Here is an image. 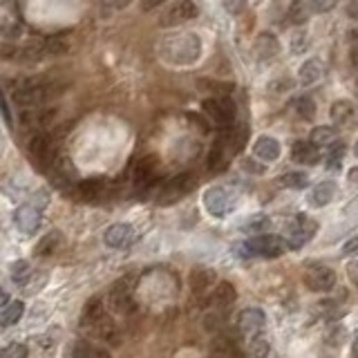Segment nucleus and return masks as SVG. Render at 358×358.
<instances>
[{"label": "nucleus", "instance_id": "6", "mask_svg": "<svg viewBox=\"0 0 358 358\" xmlns=\"http://www.w3.org/2000/svg\"><path fill=\"white\" fill-rule=\"evenodd\" d=\"M204 114L211 119L215 126L220 128H231L235 119V103L231 96H211L202 103Z\"/></svg>", "mask_w": 358, "mask_h": 358}, {"label": "nucleus", "instance_id": "2", "mask_svg": "<svg viewBox=\"0 0 358 358\" xmlns=\"http://www.w3.org/2000/svg\"><path fill=\"white\" fill-rule=\"evenodd\" d=\"M81 327L83 332H87L92 338H99V341H112L117 334V325L112 321V316L105 312V307L99 298L87 302L81 316Z\"/></svg>", "mask_w": 358, "mask_h": 358}, {"label": "nucleus", "instance_id": "13", "mask_svg": "<svg viewBox=\"0 0 358 358\" xmlns=\"http://www.w3.org/2000/svg\"><path fill=\"white\" fill-rule=\"evenodd\" d=\"M159 175V159L155 155H144L133 166V179L139 188H151Z\"/></svg>", "mask_w": 358, "mask_h": 358}, {"label": "nucleus", "instance_id": "51", "mask_svg": "<svg viewBox=\"0 0 358 358\" xmlns=\"http://www.w3.org/2000/svg\"><path fill=\"white\" fill-rule=\"evenodd\" d=\"M9 302V296H7V291H3V289H0V309H3V307Z\"/></svg>", "mask_w": 358, "mask_h": 358}, {"label": "nucleus", "instance_id": "4", "mask_svg": "<svg viewBox=\"0 0 358 358\" xmlns=\"http://www.w3.org/2000/svg\"><path fill=\"white\" fill-rule=\"evenodd\" d=\"M318 231L316 220L309 215H296L293 220L284 226V244L287 248H300L312 240Z\"/></svg>", "mask_w": 358, "mask_h": 358}, {"label": "nucleus", "instance_id": "14", "mask_svg": "<svg viewBox=\"0 0 358 358\" xmlns=\"http://www.w3.org/2000/svg\"><path fill=\"white\" fill-rule=\"evenodd\" d=\"M264 325H266V316H264L262 309H257V307L244 309L240 316H237V332H240L244 338L262 336Z\"/></svg>", "mask_w": 358, "mask_h": 358}, {"label": "nucleus", "instance_id": "48", "mask_svg": "<svg viewBox=\"0 0 358 358\" xmlns=\"http://www.w3.org/2000/svg\"><path fill=\"white\" fill-rule=\"evenodd\" d=\"M244 168H246V171H253V173H257V175H262V173H264V168H262L260 164L251 162V159H246V162H244Z\"/></svg>", "mask_w": 358, "mask_h": 358}, {"label": "nucleus", "instance_id": "12", "mask_svg": "<svg viewBox=\"0 0 358 358\" xmlns=\"http://www.w3.org/2000/svg\"><path fill=\"white\" fill-rule=\"evenodd\" d=\"M29 157H32V162L38 164L41 171H47L49 166L54 162V142L52 137L45 135V133H38L36 137H32V142H29Z\"/></svg>", "mask_w": 358, "mask_h": 358}, {"label": "nucleus", "instance_id": "31", "mask_svg": "<svg viewBox=\"0 0 358 358\" xmlns=\"http://www.w3.org/2000/svg\"><path fill=\"white\" fill-rule=\"evenodd\" d=\"M244 352H246L248 358H266L268 352H271V345H268L266 338H262V336H253V338H246Z\"/></svg>", "mask_w": 358, "mask_h": 358}, {"label": "nucleus", "instance_id": "38", "mask_svg": "<svg viewBox=\"0 0 358 358\" xmlns=\"http://www.w3.org/2000/svg\"><path fill=\"white\" fill-rule=\"evenodd\" d=\"M293 110L298 112V117L305 119V121H312V119L316 117V103L309 96H300L293 101Z\"/></svg>", "mask_w": 358, "mask_h": 358}, {"label": "nucleus", "instance_id": "49", "mask_svg": "<svg viewBox=\"0 0 358 358\" xmlns=\"http://www.w3.org/2000/svg\"><path fill=\"white\" fill-rule=\"evenodd\" d=\"M356 246H358V240H356V237H352V240L343 246V253L345 255H354L356 253Z\"/></svg>", "mask_w": 358, "mask_h": 358}, {"label": "nucleus", "instance_id": "23", "mask_svg": "<svg viewBox=\"0 0 358 358\" xmlns=\"http://www.w3.org/2000/svg\"><path fill=\"white\" fill-rule=\"evenodd\" d=\"M330 117L336 128H345L352 123L354 119V103L347 101V99H341V101H334L332 103V110H330Z\"/></svg>", "mask_w": 358, "mask_h": 358}, {"label": "nucleus", "instance_id": "16", "mask_svg": "<svg viewBox=\"0 0 358 358\" xmlns=\"http://www.w3.org/2000/svg\"><path fill=\"white\" fill-rule=\"evenodd\" d=\"M135 228L130 224H112L103 233V242L110 248H126L135 242Z\"/></svg>", "mask_w": 358, "mask_h": 358}, {"label": "nucleus", "instance_id": "5", "mask_svg": "<svg viewBox=\"0 0 358 358\" xmlns=\"http://www.w3.org/2000/svg\"><path fill=\"white\" fill-rule=\"evenodd\" d=\"M195 188V177L191 173H182V175H175L173 179H168V182L159 188L157 193V204H175L179 202L182 197H186Z\"/></svg>", "mask_w": 358, "mask_h": 358}, {"label": "nucleus", "instance_id": "47", "mask_svg": "<svg viewBox=\"0 0 358 358\" xmlns=\"http://www.w3.org/2000/svg\"><path fill=\"white\" fill-rule=\"evenodd\" d=\"M0 112H3V117H5L7 123H12V114H9V108H7V101H5L3 90H0Z\"/></svg>", "mask_w": 358, "mask_h": 358}, {"label": "nucleus", "instance_id": "20", "mask_svg": "<svg viewBox=\"0 0 358 358\" xmlns=\"http://www.w3.org/2000/svg\"><path fill=\"white\" fill-rule=\"evenodd\" d=\"M188 282H191L193 293L202 296L204 291L213 289V287H215V271H213V268H204V266L193 268V273H191V278H188Z\"/></svg>", "mask_w": 358, "mask_h": 358}, {"label": "nucleus", "instance_id": "43", "mask_svg": "<svg viewBox=\"0 0 358 358\" xmlns=\"http://www.w3.org/2000/svg\"><path fill=\"white\" fill-rule=\"evenodd\" d=\"M12 278H14L16 284H25V280L29 278V266L25 260H18L12 264Z\"/></svg>", "mask_w": 358, "mask_h": 358}, {"label": "nucleus", "instance_id": "40", "mask_svg": "<svg viewBox=\"0 0 358 358\" xmlns=\"http://www.w3.org/2000/svg\"><path fill=\"white\" fill-rule=\"evenodd\" d=\"M268 224H271V220H268L266 215H253V217H248V222L242 226V231L244 233H260L264 231V228H268Z\"/></svg>", "mask_w": 358, "mask_h": 358}, {"label": "nucleus", "instance_id": "15", "mask_svg": "<svg viewBox=\"0 0 358 358\" xmlns=\"http://www.w3.org/2000/svg\"><path fill=\"white\" fill-rule=\"evenodd\" d=\"M14 222L18 226V231H23L25 235H34L38 228H41V222H43V215L38 211L36 206L32 204H23L16 208L14 213Z\"/></svg>", "mask_w": 358, "mask_h": 358}, {"label": "nucleus", "instance_id": "1", "mask_svg": "<svg viewBox=\"0 0 358 358\" xmlns=\"http://www.w3.org/2000/svg\"><path fill=\"white\" fill-rule=\"evenodd\" d=\"M202 56V38L195 32H177L168 34L159 43V58L168 65L184 67L200 61Z\"/></svg>", "mask_w": 358, "mask_h": 358}, {"label": "nucleus", "instance_id": "11", "mask_svg": "<svg viewBox=\"0 0 358 358\" xmlns=\"http://www.w3.org/2000/svg\"><path fill=\"white\" fill-rule=\"evenodd\" d=\"M305 284L316 293H325L336 287V271L325 264H312L305 273Z\"/></svg>", "mask_w": 358, "mask_h": 358}, {"label": "nucleus", "instance_id": "19", "mask_svg": "<svg viewBox=\"0 0 358 358\" xmlns=\"http://www.w3.org/2000/svg\"><path fill=\"white\" fill-rule=\"evenodd\" d=\"M108 182L105 179H85V182L78 184V195L83 197L85 202H101L108 195Z\"/></svg>", "mask_w": 358, "mask_h": 358}, {"label": "nucleus", "instance_id": "27", "mask_svg": "<svg viewBox=\"0 0 358 358\" xmlns=\"http://www.w3.org/2000/svg\"><path fill=\"white\" fill-rule=\"evenodd\" d=\"M25 314V302H7L3 309H0V327H12L23 318Z\"/></svg>", "mask_w": 358, "mask_h": 358}, {"label": "nucleus", "instance_id": "46", "mask_svg": "<svg viewBox=\"0 0 358 358\" xmlns=\"http://www.w3.org/2000/svg\"><path fill=\"white\" fill-rule=\"evenodd\" d=\"M291 87H293L291 78H278V81L268 85V90H273V92H287V90H291Z\"/></svg>", "mask_w": 358, "mask_h": 358}, {"label": "nucleus", "instance_id": "26", "mask_svg": "<svg viewBox=\"0 0 358 358\" xmlns=\"http://www.w3.org/2000/svg\"><path fill=\"white\" fill-rule=\"evenodd\" d=\"M43 56H47L45 52V38H32L21 52H18V58H23V61L27 63H36V61H41Z\"/></svg>", "mask_w": 358, "mask_h": 358}, {"label": "nucleus", "instance_id": "25", "mask_svg": "<svg viewBox=\"0 0 358 358\" xmlns=\"http://www.w3.org/2000/svg\"><path fill=\"white\" fill-rule=\"evenodd\" d=\"M255 52H257V56L262 58V61H266V58H273L278 52H280V43H278V38L273 34L262 32L260 36H257Z\"/></svg>", "mask_w": 358, "mask_h": 358}, {"label": "nucleus", "instance_id": "17", "mask_svg": "<svg viewBox=\"0 0 358 358\" xmlns=\"http://www.w3.org/2000/svg\"><path fill=\"white\" fill-rule=\"evenodd\" d=\"M253 153H255V157H260L262 162L271 164V162H278V159H280V155H282V146H280V142H278L275 137L262 135V137L255 139Z\"/></svg>", "mask_w": 358, "mask_h": 358}, {"label": "nucleus", "instance_id": "41", "mask_svg": "<svg viewBox=\"0 0 358 358\" xmlns=\"http://www.w3.org/2000/svg\"><path fill=\"white\" fill-rule=\"evenodd\" d=\"M0 358H27V347L23 343H9L0 350Z\"/></svg>", "mask_w": 358, "mask_h": 358}, {"label": "nucleus", "instance_id": "8", "mask_svg": "<svg viewBox=\"0 0 358 358\" xmlns=\"http://www.w3.org/2000/svg\"><path fill=\"white\" fill-rule=\"evenodd\" d=\"M133 289H135V278H121L119 282H114L112 289L108 291L110 309H114L117 314H133L135 312Z\"/></svg>", "mask_w": 358, "mask_h": 358}, {"label": "nucleus", "instance_id": "22", "mask_svg": "<svg viewBox=\"0 0 358 358\" xmlns=\"http://www.w3.org/2000/svg\"><path fill=\"white\" fill-rule=\"evenodd\" d=\"M291 157L296 164H305V166H314L318 164V159H321V153H318V148L309 142H296L293 148H291Z\"/></svg>", "mask_w": 358, "mask_h": 358}, {"label": "nucleus", "instance_id": "18", "mask_svg": "<svg viewBox=\"0 0 358 358\" xmlns=\"http://www.w3.org/2000/svg\"><path fill=\"white\" fill-rule=\"evenodd\" d=\"M235 298H237L235 287L231 282H220L213 289L211 298H208V307L215 309V312L217 309H226V307H231L235 302Z\"/></svg>", "mask_w": 358, "mask_h": 358}, {"label": "nucleus", "instance_id": "29", "mask_svg": "<svg viewBox=\"0 0 358 358\" xmlns=\"http://www.w3.org/2000/svg\"><path fill=\"white\" fill-rule=\"evenodd\" d=\"M334 195H336V184L334 182H321V184H316L309 200L314 206H327L334 200Z\"/></svg>", "mask_w": 358, "mask_h": 358}, {"label": "nucleus", "instance_id": "35", "mask_svg": "<svg viewBox=\"0 0 358 358\" xmlns=\"http://www.w3.org/2000/svg\"><path fill=\"white\" fill-rule=\"evenodd\" d=\"M336 142V130L332 126H318L312 130V139L309 144H314L316 148H327L330 144Z\"/></svg>", "mask_w": 358, "mask_h": 358}, {"label": "nucleus", "instance_id": "21", "mask_svg": "<svg viewBox=\"0 0 358 358\" xmlns=\"http://www.w3.org/2000/svg\"><path fill=\"white\" fill-rule=\"evenodd\" d=\"M321 78H323V63L318 58H309V61H305L300 69H298V83L302 87H309L321 81Z\"/></svg>", "mask_w": 358, "mask_h": 358}, {"label": "nucleus", "instance_id": "33", "mask_svg": "<svg viewBox=\"0 0 358 358\" xmlns=\"http://www.w3.org/2000/svg\"><path fill=\"white\" fill-rule=\"evenodd\" d=\"M58 244H61V231H52V233H47L45 237H41V242L36 244L34 253L41 255V257L54 255V251L58 248Z\"/></svg>", "mask_w": 358, "mask_h": 358}, {"label": "nucleus", "instance_id": "45", "mask_svg": "<svg viewBox=\"0 0 358 358\" xmlns=\"http://www.w3.org/2000/svg\"><path fill=\"white\" fill-rule=\"evenodd\" d=\"M248 5V0H224V9L231 16H240Z\"/></svg>", "mask_w": 358, "mask_h": 358}, {"label": "nucleus", "instance_id": "30", "mask_svg": "<svg viewBox=\"0 0 358 358\" xmlns=\"http://www.w3.org/2000/svg\"><path fill=\"white\" fill-rule=\"evenodd\" d=\"M52 119H54L52 110H38V108H34L32 112H23L21 121L27 128H38V130H41V128H45L49 121H52Z\"/></svg>", "mask_w": 358, "mask_h": 358}, {"label": "nucleus", "instance_id": "39", "mask_svg": "<svg viewBox=\"0 0 358 358\" xmlns=\"http://www.w3.org/2000/svg\"><path fill=\"white\" fill-rule=\"evenodd\" d=\"M309 34H307V29H296V32L291 34V52L296 56H300L307 52V47H309V38H307Z\"/></svg>", "mask_w": 358, "mask_h": 358}, {"label": "nucleus", "instance_id": "28", "mask_svg": "<svg viewBox=\"0 0 358 358\" xmlns=\"http://www.w3.org/2000/svg\"><path fill=\"white\" fill-rule=\"evenodd\" d=\"M69 49V32H61L45 38V52L47 56H63Z\"/></svg>", "mask_w": 358, "mask_h": 358}, {"label": "nucleus", "instance_id": "50", "mask_svg": "<svg viewBox=\"0 0 358 358\" xmlns=\"http://www.w3.org/2000/svg\"><path fill=\"white\" fill-rule=\"evenodd\" d=\"M162 3H166V0H146V5H144V9H155V7H159Z\"/></svg>", "mask_w": 358, "mask_h": 358}, {"label": "nucleus", "instance_id": "36", "mask_svg": "<svg viewBox=\"0 0 358 358\" xmlns=\"http://www.w3.org/2000/svg\"><path fill=\"white\" fill-rule=\"evenodd\" d=\"M309 7H307L305 0H291L289 9H287V16H289V21L293 25H305L307 18H309Z\"/></svg>", "mask_w": 358, "mask_h": 358}, {"label": "nucleus", "instance_id": "52", "mask_svg": "<svg viewBox=\"0 0 358 358\" xmlns=\"http://www.w3.org/2000/svg\"><path fill=\"white\" fill-rule=\"evenodd\" d=\"M130 3H133V0H114V7L117 9H123V7L130 5Z\"/></svg>", "mask_w": 358, "mask_h": 358}, {"label": "nucleus", "instance_id": "42", "mask_svg": "<svg viewBox=\"0 0 358 358\" xmlns=\"http://www.w3.org/2000/svg\"><path fill=\"white\" fill-rule=\"evenodd\" d=\"M197 85H200V87H208L217 96H226L233 90V83H222V81H197Z\"/></svg>", "mask_w": 358, "mask_h": 358}, {"label": "nucleus", "instance_id": "7", "mask_svg": "<svg viewBox=\"0 0 358 358\" xmlns=\"http://www.w3.org/2000/svg\"><path fill=\"white\" fill-rule=\"evenodd\" d=\"M204 208L211 217H226L235 208V195L224 186H211L204 193Z\"/></svg>", "mask_w": 358, "mask_h": 358}, {"label": "nucleus", "instance_id": "44", "mask_svg": "<svg viewBox=\"0 0 358 358\" xmlns=\"http://www.w3.org/2000/svg\"><path fill=\"white\" fill-rule=\"evenodd\" d=\"M309 12L314 14H323V12H330V9L336 5V0H305Z\"/></svg>", "mask_w": 358, "mask_h": 358}, {"label": "nucleus", "instance_id": "3", "mask_svg": "<svg viewBox=\"0 0 358 358\" xmlns=\"http://www.w3.org/2000/svg\"><path fill=\"white\" fill-rule=\"evenodd\" d=\"M52 94L54 87L45 83L43 78H25L14 87V101L23 108H41Z\"/></svg>", "mask_w": 358, "mask_h": 358}, {"label": "nucleus", "instance_id": "34", "mask_svg": "<svg viewBox=\"0 0 358 358\" xmlns=\"http://www.w3.org/2000/svg\"><path fill=\"white\" fill-rule=\"evenodd\" d=\"M345 151H347V146L343 142H336L330 144L325 148V159H327V168H332V171H336V168H341L343 164V157H345Z\"/></svg>", "mask_w": 358, "mask_h": 358}, {"label": "nucleus", "instance_id": "9", "mask_svg": "<svg viewBox=\"0 0 358 358\" xmlns=\"http://www.w3.org/2000/svg\"><path fill=\"white\" fill-rule=\"evenodd\" d=\"M244 251L248 255H262V257H278L287 251V244L280 235H266V233H260L251 237L246 244H244Z\"/></svg>", "mask_w": 358, "mask_h": 358}, {"label": "nucleus", "instance_id": "32", "mask_svg": "<svg viewBox=\"0 0 358 358\" xmlns=\"http://www.w3.org/2000/svg\"><path fill=\"white\" fill-rule=\"evenodd\" d=\"M72 358H112V356L108 354V350H103V347H96V345H90V343L81 341V343L74 345Z\"/></svg>", "mask_w": 358, "mask_h": 358}, {"label": "nucleus", "instance_id": "10", "mask_svg": "<svg viewBox=\"0 0 358 358\" xmlns=\"http://www.w3.org/2000/svg\"><path fill=\"white\" fill-rule=\"evenodd\" d=\"M197 5L193 3V0H177L175 5H171L166 9V14L162 16V21H159V25L162 27H179L184 23H191L197 18Z\"/></svg>", "mask_w": 358, "mask_h": 358}, {"label": "nucleus", "instance_id": "24", "mask_svg": "<svg viewBox=\"0 0 358 358\" xmlns=\"http://www.w3.org/2000/svg\"><path fill=\"white\" fill-rule=\"evenodd\" d=\"M228 159H231V153H228V146L224 142V137L220 135L211 148V155H208V168H211V171H224Z\"/></svg>", "mask_w": 358, "mask_h": 358}, {"label": "nucleus", "instance_id": "37", "mask_svg": "<svg viewBox=\"0 0 358 358\" xmlns=\"http://www.w3.org/2000/svg\"><path fill=\"white\" fill-rule=\"evenodd\" d=\"M280 184L287 188H293V191H302V188L309 186V175L307 173H287L280 177Z\"/></svg>", "mask_w": 358, "mask_h": 358}]
</instances>
